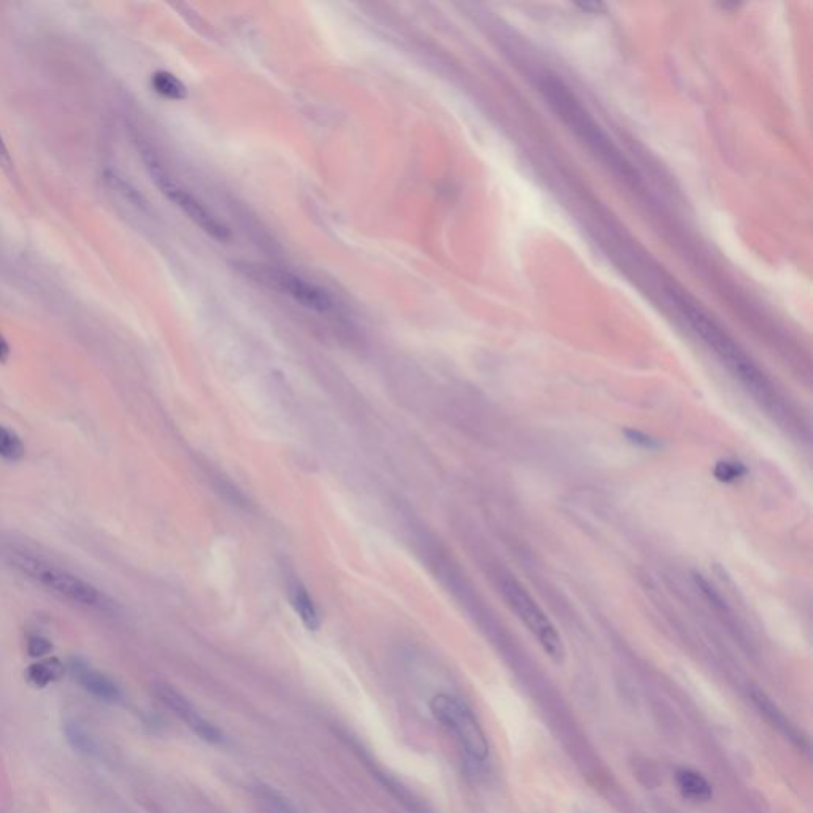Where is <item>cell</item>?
<instances>
[{"label": "cell", "mask_w": 813, "mask_h": 813, "mask_svg": "<svg viewBox=\"0 0 813 813\" xmlns=\"http://www.w3.org/2000/svg\"><path fill=\"white\" fill-rule=\"evenodd\" d=\"M537 88L559 120L585 143L593 155L598 156L604 166L626 182H636V170L564 81L555 75L544 74L537 80Z\"/></svg>", "instance_id": "cell-1"}, {"label": "cell", "mask_w": 813, "mask_h": 813, "mask_svg": "<svg viewBox=\"0 0 813 813\" xmlns=\"http://www.w3.org/2000/svg\"><path fill=\"white\" fill-rule=\"evenodd\" d=\"M674 304L682 313L683 318L690 323L693 331L698 334L699 339L706 343L707 347L721 359V363L725 364L739 378L740 382L747 386L748 390H752L763 399L772 396L771 386L763 372L756 367L752 358L737 345L733 337L726 334L723 328L718 326L701 307L688 301L685 297L675 296Z\"/></svg>", "instance_id": "cell-2"}, {"label": "cell", "mask_w": 813, "mask_h": 813, "mask_svg": "<svg viewBox=\"0 0 813 813\" xmlns=\"http://www.w3.org/2000/svg\"><path fill=\"white\" fill-rule=\"evenodd\" d=\"M8 561L24 577L37 583L61 599L80 605L85 609L102 610L107 607V599L91 583L77 577L72 572L48 563L45 559L29 555L26 551H12Z\"/></svg>", "instance_id": "cell-3"}, {"label": "cell", "mask_w": 813, "mask_h": 813, "mask_svg": "<svg viewBox=\"0 0 813 813\" xmlns=\"http://www.w3.org/2000/svg\"><path fill=\"white\" fill-rule=\"evenodd\" d=\"M501 593L518 620L528 628L532 636L536 637L544 652L555 663H563L566 658L563 640L547 613L537 604L536 599L532 598L525 586L521 585L517 578L505 575L501 582Z\"/></svg>", "instance_id": "cell-4"}, {"label": "cell", "mask_w": 813, "mask_h": 813, "mask_svg": "<svg viewBox=\"0 0 813 813\" xmlns=\"http://www.w3.org/2000/svg\"><path fill=\"white\" fill-rule=\"evenodd\" d=\"M432 715L456 737L464 752L472 760L485 761L490 755V744L477 717L466 702L451 694H436L429 702Z\"/></svg>", "instance_id": "cell-5"}, {"label": "cell", "mask_w": 813, "mask_h": 813, "mask_svg": "<svg viewBox=\"0 0 813 813\" xmlns=\"http://www.w3.org/2000/svg\"><path fill=\"white\" fill-rule=\"evenodd\" d=\"M145 162H147L151 177L155 180L158 188L161 189L162 194H164L169 201L174 202L178 209L182 210V212L188 216L189 220H193L194 224H197L202 231L207 232L213 239L220 240V242H226V240L231 239L229 229L226 228L220 220H216L215 216H213L209 210L205 209L202 202L197 201L193 194H189L186 189H183L177 182H174V180L166 174V170L162 169L161 164L156 161L155 156L148 155V158L145 156Z\"/></svg>", "instance_id": "cell-6"}, {"label": "cell", "mask_w": 813, "mask_h": 813, "mask_svg": "<svg viewBox=\"0 0 813 813\" xmlns=\"http://www.w3.org/2000/svg\"><path fill=\"white\" fill-rule=\"evenodd\" d=\"M250 275L256 278L258 282H263L264 285L270 288L278 289L283 294L293 297L294 301L301 302L309 309L318 310V312H326L331 309V297L324 293L323 289L312 283L305 282L301 277L289 274V272H282V270L263 269V267H255L250 270Z\"/></svg>", "instance_id": "cell-7"}, {"label": "cell", "mask_w": 813, "mask_h": 813, "mask_svg": "<svg viewBox=\"0 0 813 813\" xmlns=\"http://www.w3.org/2000/svg\"><path fill=\"white\" fill-rule=\"evenodd\" d=\"M153 690L162 706H166L178 720L183 721L199 739L209 742V744L223 742V733L220 728L207 720L180 691L175 690L174 686L167 685V683H156Z\"/></svg>", "instance_id": "cell-8"}, {"label": "cell", "mask_w": 813, "mask_h": 813, "mask_svg": "<svg viewBox=\"0 0 813 813\" xmlns=\"http://www.w3.org/2000/svg\"><path fill=\"white\" fill-rule=\"evenodd\" d=\"M70 671H72L74 679L80 683L81 688H85L88 693L94 694L96 698L104 699V701H116V699L120 698L118 685L112 679H108L107 675L96 671L83 661H72Z\"/></svg>", "instance_id": "cell-9"}, {"label": "cell", "mask_w": 813, "mask_h": 813, "mask_svg": "<svg viewBox=\"0 0 813 813\" xmlns=\"http://www.w3.org/2000/svg\"><path fill=\"white\" fill-rule=\"evenodd\" d=\"M675 782L686 801L694 804H706L712 799L713 790L709 780L693 769H680L675 775Z\"/></svg>", "instance_id": "cell-10"}, {"label": "cell", "mask_w": 813, "mask_h": 813, "mask_svg": "<svg viewBox=\"0 0 813 813\" xmlns=\"http://www.w3.org/2000/svg\"><path fill=\"white\" fill-rule=\"evenodd\" d=\"M752 701L755 702V706L761 710L764 717L771 721L772 725L777 726V728H779L780 731L785 734V736L796 740L798 744H802V737H799L798 729L791 725L790 721L787 720V717L780 712L779 707L775 706L774 702L767 698L763 691L753 690Z\"/></svg>", "instance_id": "cell-11"}, {"label": "cell", "mask_w": 813, "mask_h": 813, "mask_svg": "<svg viewBox=\"0 0 813 813\" xmlns=\"http://www.w3.org/2000/svg\"><path fill=\"white\" fill-rule=\"evenodd\" d=\"M64 674V664L58 658L43 659L27 669V682L35 688H45Z\"/></svg>", "instance_id": "cell-12"}, {"label": "cell", "mask_w": 813, "mask_h": 813, "mask_svg": "<svg viewBox=\"0 0 813 813\" xmlns=\"http://www.w3.org/2000/svg\"><path fill=\"white\" fill-rule=\"evenodd\" d=\"M291 599H293V607L296 610L297 617L301 618L305 628H309L310 631H316V629L320 628V615H318V610H316L315 604H313L312 598H310L304 586H294Z\"/></svg>", "instance_id": "cell-13"}, {"label": "cell", "mask_w": 813, "mask_h": 813, "mask_svg": "<svg viewBox=\"0 0 813 813\" xmlns=\"http://www.w3.org/2000/svg\"><path fill=\"white\" fill-rule=\"evenodd\" d=\"M151 86L156 93L170 101H183L186 97V86L166 70H159L151 75Z\"/></svg>", "instance_id": "cell-14"}, {"label": "cell", "mask_w": 813, "mask_h": 813, "mask_svg": "<svg viewBox=\"0 0 813 813\" xmlns=\"http://www.w3.org/2000/svg\"><path fill=\"white\" fill-rule=\"evenodd\" d=\"M24 456H26V445L23 444L21 437L12 429L0 424V459L18 463L24 459Z\"/></svg>", "instance_id": "cell-15"}, {"label": "cell", "mask_w": 813, "mask_h": 813, "mask_svg": "<svg viewBox=\"0 0 813 813\" xmlns=\"http://www.w3.org/2000/svg\"><path fill=\"white\" fill-rule=\"evenodd\" d=\"M747 469L740 463H731V461H725V463H718L717 467H715V475H717L718 480L721 482H734L737 478L742 477L745 475Z\"/></svg>", "instance_id": "cell-16"}, {"label": "cell", "mask_w": 813, "mask_h": 813, "mask_svg": "<svg viewBox=\"0 0 813 813\" xmlns=\"http://www.w3.org/2000/svg\"><path fill=\"white\" fill-rule=\"evenodd\" d=\"M53 650L50 640L42 636H32L27 642V652L32 658H42Z\"/></svg>", "instance_id": "cell-17"}, {"label": "cell", "mask_w": 813, "mask_h": 813, "mask_svg": "<svg viewBox=\"0 0 813 813\" xmlns=\"http://www.w3.org/2000/svg\"><path fill=\"white\" fill-rule=\"evenodd\" d=\"M13 158L10 155V150H8L7 143H5L4 135L0 132V169H4L5 172H12L13 170Z\"/></svg>", "instance_id": "cell-18"}, {"label": "cell", "mask_w": 813, "mask_h": 813, "mask_svg": "<svg viewBox=\"0 0 813 813\" xmlns=\"http://www.w3.org/2000/svg\"><path fill=\"white\" fill-rule=\"evenodd\" d=\"M628 439L631 440L632 444L640 445V447L653 448L656 445L655 440L647 436H642V434L637 431H629Z\"/></svg>", "instance_id": "cell-19"}, {"label": "cell", "mask_w": 813, "mask_h": 813, "mask_svg": "<svg viewBox=\"0 0 813 813\" xmlns=\"http://www.w3.org/2000/svg\"><path fill=\"white\" fill-rule=\"evenodd\" d=\"M10 355H12L10 345H8L7 339H5L4 334L0 332V363L2 364L7 363L8 359H10Z\"/></svg>", "instance_id": "cell-20"}]
</instances>
